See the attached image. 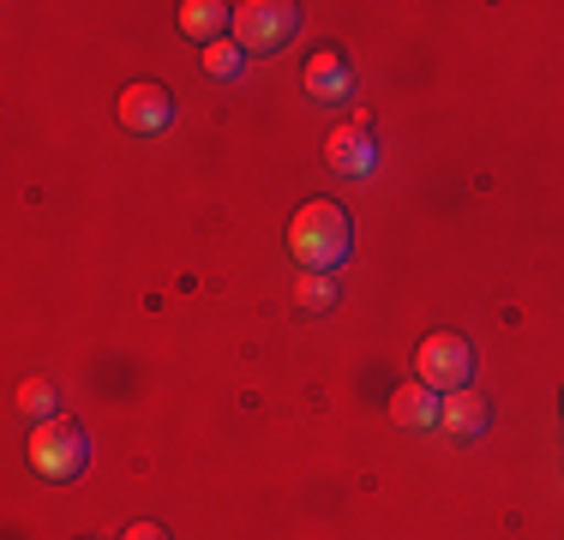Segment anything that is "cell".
<instances>
[{"instance_id":"obj_1","label":"cell","mask_w":564,"mask_h":540,"mask_svg":"<svg viewBox=\"0 0 564 540\" xmlns=\"http://www.w3.org/2000/svg\"><path fill=\"white\" fill-rule=\"evenodd\" d=\"M355 247V228H348V210L330 205V198H306L289 223V252L301 259V270H337Z\"/></svg>"},{"instance_id":"obj_2","label":"cell","mask_w":564,"mask_h":540,"mask_svg":"<svg viewBox=\"0 0 564 540\" xmlns=\"http://www.w3.org/2000/svg\"><path fill=\"white\" fill-rule=\"evenodd\" d=\"M85 463H90V432L78 421L55 414V421L31 426V468L43 480H73V475H85Z\"/></svg>"},{"instance_id":"obj_3","label":"cell","mask_w":564,"mask_h":540,"mask_svg":"<svg viewBox=\"0 0 564 540\" xmlns=\"http://www.w3.org/2000/svg\"><path fill=\"white\" fill-rule=\"evenodd\" d=\"M414 378H421L426 390H468L475 385V348H468V336L456 331H433L421 336V348H414Z\"/></svg>"},{"instance_id":"obj_4","label":"cell","mask_w":564,"mask_h":540,"mask_svg":"<svg viewBox=\"0 0 564 540\" xmlns=\"http://www.w3.org/2000/svg\"><path fill=\"white\" fill-rule=\"evenodd\" d=\"M294 31H301V7L294 0H247V7H235V43L247 54H271Z\"/></svg>"},{"instance_id":"obj_5","label":"cell","mask_w":564,"mask_h":540,"mask_svg":"<svg viewBox=\"0 0 564 540\" xmlns=\"http://www.w3.org/2000/svg\"><path fill=\"white\" fill-rule=\"evenodd\" d=\"M115 115H120L127 132H163L174 120V97H169V85H156V78H132V85L120 90Z\"/></svg>"},{"instance_id":"obj_6","label":"cell","mask_w":564,"mask_h":540,"mask_svg":"<svg viewBox=\"0 0 564 540\" xmlns=\"http://www.w3.org/2000/svg\"><path fill=\"white\" fill-rule=\"evenodd\" d=\"M325 162L337 174H348V181H360V174L379 169V139H372L367 120H348V127H330L325 139Z\"/></svg>"},{"instance_id":"obj_7","label":"cell","mask_w":564,"mask_h":540,"mask_svg":"<svg viewBox=\"0 0 564 540\" xmlns=\"http://www.w3.org/2000/svg\"><path fill=\"white\" fill-rule=\"evenodd\" d=\"M301 85H306V97H318V102H348L355 97V73H348V61L337 48H318L313 61H306Z\"/></svg>"},{"instance_id":"obj_8","label":"cell","mask_w":564,"mask_h":540,"mask_svg":"<svg viewBox=\"0 0 564 540\" xmlns=\"http://www.w3.org/2000/svg\"><path fill=\"white\" fill-rule=\"evenodd\" d=\"M438 426H445L451 439H480V432L492 426V409H487V397H480L475 385H468V390H451V397L438 402Z\"/></svg>"},{"instance_id":"obj_9","label":"cell","mask_w":564,"mask_h":540,"mask_svg":"<svg viewBox=\"0 0 564 540\" xmlns=\"http://www.w3.org/2000/svg\"><path fill=\"white\" fill-rule=\"evenodd\" d=\"M181 36H193V43H223V31L235 24V7H223V0H181Z\"/></svg>"},{"instance_id":"obj_10","label":"cell","mask_w":564,"mask_h":540,"mask_svg":"<svg viewBox=\"0 0 564 540\" xmlns=\"http://www.w3.org/2000/svg\"><path fill=\"white\" fill-rule=\"evenodd\" d=\"M438 390H426L421 378H409V385H397L391 390V421L397 426H409V432H421V426H438Z\"/></svg>"},{"instance_id":"obj_11","label":"cell","mask_w":564,"mask_h":540,"mask_svg":"<svg viewBox=\"0 0 564 540\" xmlns=\"http://www.w3.org/2000/svg\"><path fill=\"white\" fill-rule=\"evenodd\" d=\"M294 301H301L306 313H330L343 294H337V282H330V270H301V282H294Z\"/></svg>"},{"instance_id":"obj_12","label":"cell","mask_w":564,"mask_h":540,"mask_svg":"<svg viewBox=\"0 0 564 540\" xmlns=\"http://www.w3.org/2000/svg\"><path fill=\"white\" fill-rule=\"evenodd\" d=\"M19 414H31V421H55V385H48V378H24L19 385Z\"/></svg>"},{"instance_id":"obj_13","label":"cell","mask_w":564,"mask_h":540,"mask_svg":"<svg viewBox=\"0 0 564 540\" xmlns=\"http://www.w3.org/2000/svg\"><path fill=\"white\" fill-rule=\"evenodd\" d=\"M205 73L210 78H240V73H247V48L228 43V36H223V43H210L205 48Z\"/></svg>"},{"instance_id":"obj_14","label":"cell","mask_w":564,"mask_h":540,"mask_svg":"<svg viewBox=\"0 0 564 540\" xmlns=\"http://www.w3.org/2000/svg\"><path fill=\"white\" fill-rule=\"evenodd\" d=\"M120 540H169V529L163 522H127V534Z\"/></svg>"},{"instance_id":"obj_15","label":"cell","mask_w":564,"mask_h":540,"mask_svg":"<svg viewBox=\"0 0 564 540\" xmlns=\"http://www.w3.org/2000/svg\"><path fill=\"white\" fill-rule=\"evenodd\" d=\"M85 540H90V534H85Z\"/></svg>"}]
</instances>
